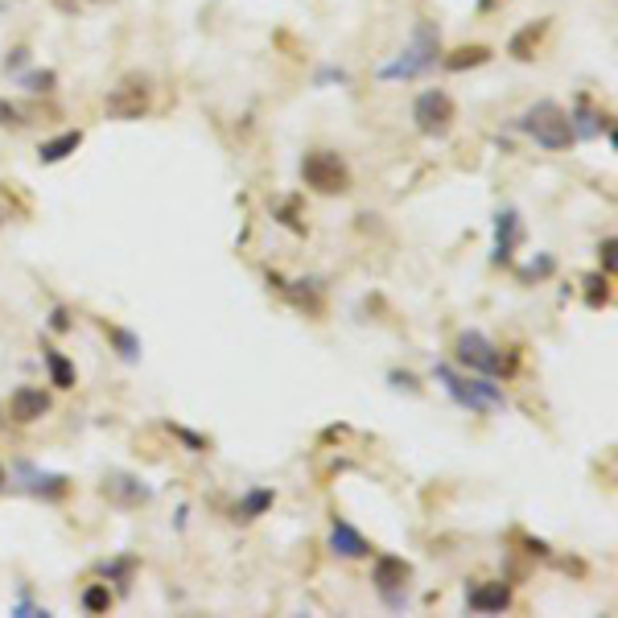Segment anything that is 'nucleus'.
Segmentation results:
<instances>
[{"label": "nucleus", "mask_w": 618, "mask_h": 618, "mask_svg": "<svg viewBox=\"0 0 618 618\" xmlns=\"http://www.w3.org/2000/svg\"><path fill=\"white\" fill-rule=\"evenodd\" d=\"M553 272H557V256L540 252V256H532L528 268H515V277H520V285H532V281H548Z\"/></svg>", "instance_id": "obj_23"}, {"label": "nucleus", "mask_w": 618, "mask_h": 618, "mask_svg": "<svg viewBox=\"0 0 618 618\" xmlns=\"http://www.w3.org/2000/svg\"><path fill=\"white\" fill-rule=\"evenodd\" d=\"M13 487L33 495V499H46V503H58L71 495V478L66 474H54V470H38L33 462H17L13 466Z\"/></svg>", "instance_id": "obj_8"}, {"label": "nucleus", "mask_w": 618, "mask_h": 618, "mask_svg": "<svg viewBox=\"0 0 618 618\" xmlns=\"http://www.w3.org/2000/svg\"><path fill=\"white\" fill-rule=\"evenodd\" d=\"M544 33H548V21H532V25H524V29H515L511 42H507V54H511L515 62H532L536 50H540V42H544Z\"/></svg>", "instance_id": "obj_16"}, {"label": "nucleus", "mask_w": 618, "mask_h": 618, "mask_svg": "<svg viewBox=\"0 0 618 618\" xmlns=\"http://www.w3.org/2000/svg\"><path fill=\"white\" fill-rule=\"evenodd\" d=\"M520 235H524V227H520V211H499L495 215V264H511V256H515V248H520Z\"/></svg>", "instance_id": "obj_15"}, {"label": "nucleus", "mask_w": 618, "mask_h": 618, "mask_svg": "<svg viewBox=\"0 0 618 618\" xmlns=\"http://www.w3.org/2000/svg\"><path fill=\"white\" fill-rule=\"evenodd\" d=\"M149 108H153V83L145 75H124L103 99V112L112 120H141Z\"/></svg>", "instance_id": "obj_7"}, {"label": "nucleus", "mask_w": 618, "mask_h": 618, "mask_svg": "<svg viewBox=\"0 0 618 618\" xmlns=\"http://www.w3.org/2000/svg\"><path fill=\"white\" fill-rule=\"evenodd\" d=\"M515 128L528 132L532 141H536L540 149H548V153H565V149L573 145L569 112L561 108V103H553V99H540V103H532V108H528L520 120H515Z\"/></svg>", "instance_id": "obj_3"}, {"label": "nucleus", "mask_w": 618, "mask_h": 618, "mask_svg": "<svg viewBox=\"0 0 618 618\" xmlns=\"http://www.w3.org/2000/svg\"><path fill=\"white\" fill-rule=\"evenodd\" d=\"M0 223H5V211H0Z\"/></svg>", "instance_id": "obj_38"}, {"label": "nucleus", "mask_w": 618, "mask_h": 618, "mask_svg": "<svg viewBox=\"0 0 618 618\" xmlns=\"http://www.w3.org/2000/svg\"><path fill=\"white\" fill-rule=\"evenodd\" d=\"M437 58H441V33L429 21H417V29H412V42L392 62H384L375 75H380L384 83H408V79L429 75L433 66H437Z\"/></svg>", "instance_id": "obj_1"}, {"label": "nucleus", "mask_w": 618, "mask_h": 618, "mask_svg": "<svg viewBox=\"0 0 618 618\" xmlns=\"http://www.w3.org/2000/svg\"><path fill=\"white\" fill-rule=\"evenodd\" d=\"M371 581H375V590H380V598L388 606H404V590H408V581H412V565L404 557H375V569H371Z\"/></svg>", "instance_id": "obj_9"}, {"label": "nucleus", "mask_w": 618, "mask_h": 618, "mask_svg": "<svg viewBox=\"0 0 618 618\" xmlns=\"http://www.w3.org/2000/svg\"><path fill=\"white\" fill-rule=\"evenodd\" d=\"M433 375H437V384L450 392V400L458 404V408H466V412H495V408H507V396H503V388L491 380V375H458L454 367H445V363H437L433 367Z\"/></svg>", "instance_id": "obj_2"}, {"label": "nucleus", "mask_w": 618, "mask_h": 618, "mask_svg": "<svg viewBox=\"0 0 618 618\" xmlns=\"http://www.w3.org/2000/svg\"><path fill=\"white\" fill-rule=\"evenodd\" d=\"M13 614H17V618H33V614H50V610H46V606H33V602H29V594L21 590V602L13 606Z\"/></svg>", "instance_id": "obj_34"}, {"label": "nucleus", "mask_w": 618, "mask_h": 618, "mask_svg": "<svg viewBox=\"0 0 618 618\" xmlns=\"http://www.w3.org/2000/svg\"><path fill=\"white\" fill-rule=\"evenodd\" d=\"M103 334H108L112 351H116L124 363H141V338H136L132 330H124V326H112V322H103Z\"/></svg>", "instance_id": "obj_21"}, {"label": "nucleus", "mask_w": 618, "mask_h": 618, "mask_svg": "<svg viewBox=\"0 0 618 618\" xmlns=\"http://www.w3.org/2000/svg\"><path fill=\"white\" fill-rule=\"evenodd\" d=\"M454 120H458V108H454V99L445 91H421L417 103H412V124H417V132L429 136V141L450 136Z\"/></svg>", "instance_id": "obj_6"}, {"label": "nucleus", "mask_w": 618, "mask_h": 618, "mask_svg": "<svg viewBox=\"0 0 618 618\" xmlns=\"http://www.w3.org/2000/svg\"><path fill=\"white\" fill-rule=\"evenodd\" d=\"M495 9V0H478V13H491Z\"/></svg>", "instance_id": "obj_37"}, {"label": "nucleus", "mask_w": 618, "mask_h": 618, "mask_svg": "<svg viewBox=\"0 0 618 618\" xmlns=\"http://www.w3.org/2000/svg\"><path fill=\"white\" fill-rule=\"evenodd\" d=\"M17 83H21L25 91H33V95H50V91L58 87V75H54V71H21Z\"/></svg>", "instance_id": "obj_26"}, {"label": "nucleus", "mask_w": 618, "mask_h": 618, "mask_svg": "<svg viewBox=\"0 0 618 618\" xmlns=\"http://www.w3.org/2000/svg\"><path fill=\"white\" fill-rule=\"evenodd\" d=\"M392 380V388H408V392H421V384H417V375H408V371H392L388 375Z\"/></svg>", "instance_id": "obj_35"}, {"label": "nucleus", "mask_w": 618, "mask_h": 618, "mask_svg": "<svg viewBox=\"0 0 618 618\" xmlns=\"http://www.w3.org/2000/svg\"><path fill=\"white\" fill-rule=\"evenodd\" d=\"M50 330H54V334H66V330H71V309H66V305H54V309H50Z\"/></svg>", "instance_id": "obj_29"}, {"label": "nucleus", "mask_w": 618, "mask_h": 618, "mask_svg": "<svg viewBox=\"0 0 618 618\" xmlns=\"http://www.w3.org/2000/svg\"><path fill=\"white\" fill-rule=\"evenodd\" d=\"M487 62H491V46H483V42L458 46L454 54H445V58H441V66H445V71H454V75L474 71V66H487Z\"/></svg>", "instance_id": "obj_18"}, {"label": "nucleus", "mask_w": 618, "mask_h": 618, "mask_svg": "<svg viewBox=\"0 0 618 618\" xmlns=\"http://www.w3.org/2000/svg\"><path fill=\"white\" fill-rule=\"evenodd\" d=\"M103 499H112L116 507H141L153 499V487H145V478L136 474H108L103 478Z\"/></svg>", "instance_id": "obj_11"}, {"label": "nucleus", "mask_w": 618, "mask_h": 618, "mask_svg": "<svg viewBox=\"0 0 618 618\" xmlns=\"http://www.w3.org/2000/svg\"><path fill=\"white\" fill-rule=\"evenodd\" d=\"M25 66H29V50H25V46H17V50L9 54V62H5V71H9V75H21Z\"/></svg>", "instance_id": "obj_32"}, {"label": "nucleus", "mask_w": 618, "mask_h": 618, "mask_svg": "<svg viewBox=\"0 0 618 618\" xmlns=\"http://www.w3.org/2000/svg\"><path fill=\"white\" fill-rule=\"evenodd\" d=\"M598 260H602V272H610V277H614V235H606L598 244Z\"/></svg>", "instance_id": "obj_31"}, {"label": "nucleus", "mask_w": 618, "mask_h": 618, "mask_svg": "<svg viewBox=\"0 0 618 618\" xmlns=\"http://www.w3.org/2000/svg\"><path fill=\"white\" fill-rule=\"evenodd\" d=\"M507 606H511L507 581H483V586L466 590V610H474V614H503Z\"/></svg>", "instance_id": "obj_14"}, {"label": "nucleus", "mask_w": 618, "mask_h": 618, "mask_svg": "<svg viewBox=\"0 0 618 618\" xmlns=\"http://www.w3.org/2000/svg\"><path fill=\"white\" fill-rule=\"evenodd\" d=\"M91 5H99V0H91Z\"/></svg>", "instance_id": "obj_39"}, {"label": "nucleus", "mask_w": 618, "mask_h": 618, "mask_svg": "<svg viewBox=\"0 0 618 618\" xmlns=\"http://www.w3.org/2000/svg\"><path fill=\"white\" fill-rule=\"evenodd\" d=\"M79 145H83V132L79 128H66V132H58V136H50V141L38 145V161L42 165H58V161L71 157Z\"/></svg>", "instance_id": "obj_17"}, {"label": "nucleus", "mask_w": 618, "mask_h": 618, "mask_svg": "<svg viewBox=\"0 0 618 618\" xmlns=\"http://www.w3.org/2000/svg\"><path fill=\"white\" fill-rule=\"evenodd\" d=\"M42 359H46V371H50V384L54 388H75V363L71 359H66L58 347H50V342H46V347H42Z\"/></svg>", "instance_id": "obj_20"}, {"label": "nucleus", "mask_w": 618, "mask_h": 618, "mask_svg": "<svg viewBox=\"0 0 618 618\" xmlns=\"http://www.w3.org/2000/svg\"><path fill=\"white\" fill-rule=\"evenodd\" d=\"M581 285H586V305L590 309H602V305H610V272H590V277L586 281H581Z\"/></svg>", "instance_id": "obj_24"}, {"label": "nucleus", "mask_w": 618, "mask_h": 618, "mask_svg": "<svg viewBox=\"0 0 618 618\" xmlns=\"http://www.w3.org/2000/svg\"><path fill=\"white\" fill-rule=\"evenodd\" d=\"M301 182L314 194H347L351 190V169L334 149H309L301 157Z\"/></svg>", "instance_id": "obj_4"}, {"label": "nucleus", "mask_w": 618, "mask_h": 618, "mask_svg": "<svg viewBox=\"0 0 618 618\" xmlns=\"http://www.w3.org/2000/svg\"><path fill=\"white\" fill-rule=\"evenodd\" d=\"M281 293H289L293 297V305H301V309H309V314H322V281H285V289Z\"/></svg>", "instance_id": "obj_22"}, {"label": "nucleus", "mask_w": 618, "mask_h": 618, "mask_svg": "<svg viewBox=\"0 0 618 618\" xmlns=\"http://www.w3.org/2000/svg\"><path fill=\"white\" fill-rule=\"evenodd\" d=\"M25 124V116L17 112V103H9L5 95H0V128H21Z\"/></svg>", "instance_id": "obj_28"}, {"label": "nucleus", "mask_w": 618, "mask_h": 618, "mask_svg": "<svg viewBox=\"0 0 618 618\" xmlns=\"http://www.w3.org/2000/svg\"><path fill=\"white\" fill-rule=\"evenodd\" d=\"M50 412V392H42V388H17L13 392V400H9V417L17 421V425H33V421H42Z\"/></svg>", "instance_id": "obj_13"}, {"label": "nucleus", "mask_w": 618, "mask_h": 618, "mask_svg": "<svg viewBox=\"0 0 618 618\" xmlns=\"http://www.w3.org/2000/svg\"><path fill=\"white\" fill-rule=\"evenodd\" d=\"M326 83H351V75L338 71V66H322L318 79H314V87H326Z\"/></svg>", "instance_id": "obj_30"}, {"label": "nucleus", "mask_w": 618, "mask_h": 618, "mask_svg": "<svg viewBox=\"0 0 618 618\" xmlns=\"http://www.w3.org/2000/svg\"><path fill=\"white\" fill-rule=\"evenodd\" d=\"M454 359L474 371V375H491V380H499V375H507L511 367L503 363V351L495 347V342L483 334V330H462L454 338Z\"/></svg>", "instance_id": "obj_5"}, {"label": "nucleus", "mask_w": 618, "mask_h": 618, "mask_svg": "<svg viewBox=\"0 0 618 618\" xmlns=\"http://www.w3.org/2000/svg\"><path fill=\"white\" fill-rule=\"evenodd\" d=\"M330 553L342 557V561H363V557H371V540L355 524L334 520L330 524Z\"/></svg>", "instance_id": "obj_12"}, {"label": "nucleus", "mask_w": 618, "mask_h": 618, "mask_svg": "<svg viewBox=\"0 0 618 618\" xmlns=\"http://www.w3.org/2000/svg\"><path fill=\"white\" fill-rule=\"evenodd\" d=\"M569 128H573V141H598V136H614L610 132V116L602 108H594V99L590 95H581L577 99V108L569 112Z\"/></svg>", "instance_id": "obj_10"}, {"label": "nucleus", "mask_w": 618, "mask_h": 618, "mask_svg": "<svg viewBox=\"0 0 618 618\" xmlns=\"http://www.w3.org/2000/svg\"><path fill=\"white\" fill-rule=\"evenodd\" d=\"M83 610H87V614H108V610H112V590H108V581H95V586L83 590Z\"/></svg>", "instance_id": "obj_25"}, {"label": "nucleus", "mask_w": 618, "mask_h": 618, "mask_svg": "<svg viewBox=\"0 0 618 618\" xmlns=\"http://www.w3.org/2000/svg\"><path fill=\"white\" fill-rule=\"evenodd\" d=\"M272 503H277V491H272V487H252L244 499L235 503V520H239V524H252V520H260V515H264Z\"/></svg>", "instance_id": "obj_19"}, {"label": "nucleus", "mask_w": 618, "mask_h": 618, "mask_svg": "<svg viewBox=\"0 0 618 618\" xmlns=\"http://www.w3.org/2000/svg\"><path fill=\"white\" fill-rule=\"evenodd\" d=\"M165 429H169V437H178L190 454H206V450H211V441H206L202 433H194V429H186V425H174V421H169Z\"/></svg>", "instance_id": "obj_27"}, {"label": "nucleus", "mask_w": 618, "mask_h": 618, "mask_svg": "<svg viewBox=\"0 0 618 618\" xmlns=\"http://www.w3.org/2000/svg\"><path fill=\"white\" fill-rule=\"evenodd\" d=\"M132 565H136L132 557H120V561H112V565H103V577H120V581H124V577L132 573Z\"/></svg>", "instance_id": "obj_33"}, {"label": "nucleus", "mask_w": 618, "mask_h": 618, "mask_svg": "<svg viewBox=\"0 0 618 618\" xmlns=\"http://www.w3.org/2000/svg\"><path fill=\"white\" fill-rule=\"evenodd\" d=\"M524 548H528L532 557H553V548H548L544 540H536V536H524Z\"/></svg>", "instance_id": "obj_36"}]
</instances>
